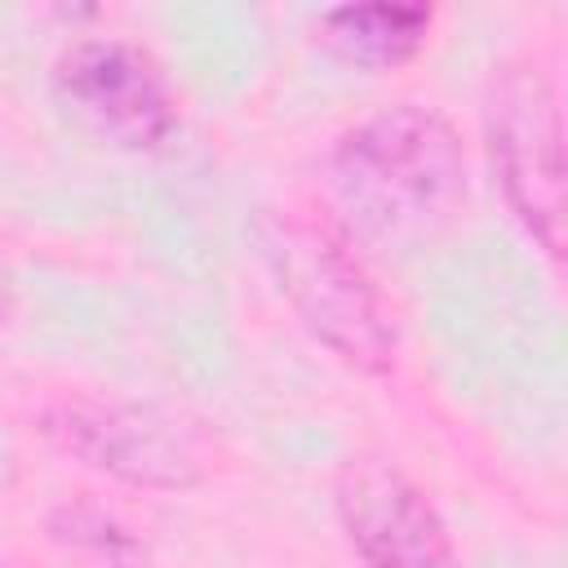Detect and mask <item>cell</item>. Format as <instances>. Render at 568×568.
Wrapping results in <instances>:
<instances>
[{
  "mask_svg": "<svg viewBox=\"0 0 568 568\" xmlns=\"http://www.w3.org/2000/svg\"><path fill=\"white\" fill-rule=\"evenodd\" d=\"M328 217L359 244L413 253L466 213L470 169L457 124L426 102H395L355 120L324 160Z\"/></svg>",
  "mask_w": 568,
  "mask_h": 568,
  "instance_id": "obj_1",
  "label": "cell"
},
{
  "mask_svg": "<svg viewBox=\"0 0 568 568\" xmlns=\"http://www.w3.org/2000/svg\"><path fill=\"white\" fill-rule=\"evenodd\" d=\"M257 253L297 315V324L351 373L390 377L399 364V324L373 280L359 244L320 204L262 209L253 222Z\"/></svg>",
  "mask_w": 568,
  "mask_h": 568,
  "instance_id": "obj_2",
  "label": "cell"
},
{
  "mask_svg": "<svg viewBox=\"0 0 568 568\" xmlns=\"http://www.w3.org/2000/svg\"><path fill=\"white\" fill-rule=\"evenodd\" d=\"M36 430L84 470L146 493H191L217 466L191 417L129 395H53L36 413Z\"/></svg>",
  "mask_w": 568,
  "mask_h": 568,
  "instance_id": "obj_3",
  "label": "cell"
},
{
  "mask_svg": "<svg viewBox=\"0 0 568 568\" xmlns=\"http://www.w3.org/2000/svg\"><path fill=\"white\" fill-rule=\"evenodd\" d=\"M484 146L510 217L550 262H559L568 217L564 106L546 62L510 58L493 71L484 93Z\"/></svg>",
  "mask_w": 568,
  "mask_h": 568,
  "instance_id": "obj_4",
  "label": "cell"
},
{
  "mask_svg": "<svg viewBox=\"0 0 568 568\" xmlns=\"http://www.w3.org/2000/svg\"><path fill=\"white\" fill-rule=\"evenodd\" d=\"M53 93L89 138L115 151H160L182 129L164 67L120 36L71 40L53 62Z\"/></svg>",
  "mask_w": 568,
  "mask_h": 568,
  "instance_id": "obj_5",
  "label": "cell"
},
{
  "mask_svg": "<svg viewBox=\"0 0 568 568\" xmlns=\"http://www.w3.org/2000/svg\"><path fill=\"white\" fill-rule=\"evenodd\" d=\"M333 515L359 568H462L430 493L386 457H351L337 470Z\"/></svg>",
  "mask_w": 568,
  "mask_h": 568,
  "instance_id": "obj_6",
  "label": "cell"
},
{
  "mask_svg": "<svg viewBox=\"0 0 568 568\" xmlns=\"http://www.w3.org/2000/svg\"><path fill=\"white\" fill-rule=\"evenodd\" d=\"M315 31L342 62L368 67V71H395V67H408L426 49L435 31V9L390 4V0L333 4L320 13Z\"/></svg>",
  "mask_w": 568,
  "mask_h": 568,
  "instance_id": "obj_7",
  "label": "cell"
},
{
  "mask_svg": "<svg viewBox=\"0 0 568 568\" xmlns=\"http://www.w3.org/2000/svg\"><path fill=\"white\" fill-rule=\"evenodd\" d=\"M49 537L80 568H133L138 564V541L129 537V528L115 524L98 506H58L49 515Z\"/></svg>",
  "mask_w": 568,
  "mask_h": 568,
  "instance_id": "obj_8",
  "label": "cell"
},
{
  "mask_svg": "<svg viewBox=\"0 0 568 568\" xmlns=\"http://www.w3.org/2000/svg\"><path fill=\"white\" fill-rule=\"evenodd\" d=\"M4 320H9V288H4V280H0V328H4Z\"/></svg>",
  "mask_w": 568,
  "mask_h": 568,
  "instance_id": "obj_9",
  "label": "cell"
}]
</instances>
